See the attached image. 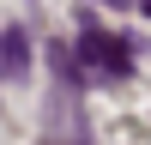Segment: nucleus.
<instances>
[{
    "label": "nucleus",
    "instance_id": "nucleus-1",
    "mask_svg": "<svg viewBox=\"0 0 151 145\" xmlns=\"http://www.w3.org/2000/svg\"><path fill=\"white\" fill-rule=\"evenodd\" d=\"M79 72L85 79H127L133 72V42L109 36L91 6H79Z\"/></svg>",
    "mask_w": 151,
    "mask_h": 145
},
{
    "label": "nucleus",
    "instance_id": "nucleus-2",
    "mask_svg": "<svg viewBox=\"0 0 151 145\" xmlns=\"http://www.w3.org/2000/svg\"><path fill=\"white\" fill-rule=\"evenodd\" d=\"M55 127L42 133V145H91V133H85V115L73 109V97H55Z\"/></svg>",
    "mask_w": 151,
    "mask_h": 145
},
{
    "label": "nucleus",
    "instance_id": "nucleus-3",
    "mask_svg": "<svg viewBox=\"0 0 151 145\" xmlns=\"http://www.w3.org/2000/svg\"><path fill=\"white\" fill-rule=\"evenodd\" d=\"M0 60H6L0 79H24L30 72V30L24 24H0Z\"/></svg>",
    "mask_w": 151,
    "mask_h": 145
},
{
    "label": "nucleus",
    "instance_id": "nucleus-4",
    "mask_svg": "<svg viewBox=\"0 0 151 145\" xmlns=\"http://www.w3.org/2000/svg\"><path fill=\"white\" fill-rule=\"evenodd\" d=\"M139 12H145V18H151V0H139Z\"/></svg>",
    "mask_w": 151,
    "mask_h": 145
},
{
    "label": "nucleus",
    "instance_id": "nucleus-5",
    "mask_svg": "<svg viewBox=\"0 0 151 145\" xmlns=\"http://www.w3.org/2000/svg\"><path fill=\"white\" fill-rule=\"evenodd\" d=\"M103 6H121V0H103Z\"/></svg>",
    "mask_w": 151,
    "mask_h": 145
},
{
    "label": "nucleus",
    "instance_id": "nucleus-6",
    "mask_svg": "<svg viewBox=\"0 0 151 145\" xmlns=\"http://www.w3.org/2000/svg\"><path fill=\"white\" fill-rule=\"evenodd\" d=\"M0 72H6V60H0Z\"/></svg>",
    "mask_w": 151,
    "mask_h": 145
}]
</instances>
